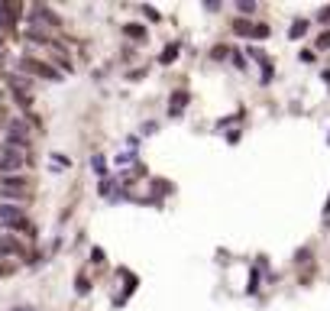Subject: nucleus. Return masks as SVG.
<instances>
[{"label":"nucleus","mask_w":330,"mask_h":311,"mask_svg":"<svg viewBox=\"0 0 330 311\" xmlns=\"http://www.w3.org/2000/svg\"><path fill=\"white\" fill-rule=\"evenodd\" d=\"M253 30H256V23H246V20L233 23V32H240V36H253Z\"/></svg>","instance_id":"obj_10"},{"label":"nucleus","mask_w":330,"mask_h":311,"mask_svg":"<svg viewBox=\"0 0 330 311\" xmlns=\"http://www.w3.org/2000/svg\"><path fill=\"white\" fill-rule=\"evenodd\" d=\"M175 59H178V46H169L162 52V62H175Z\"/></svg>","instance_id":"obj_12"},{"label":"nucleus","mask_w":330,"mask_h":311,"mask_svg":"<svg viewBox=\"0 0 330 311\" xmlns=\"http://www.w3.org/2000/svg\"><path fill=\"white\" fill-rule=\"evenodd\" d=\"M10 146H16V149H26V146H30L26 124H10Z\"/></svg>","instance_id":"obj_6"},{"label":"nucleus","mask_w":330,"mask_h":311,"mask_svg":"<svg viewBox=\"0 0 330 311\" xmlns=\"http://www.w3.org/2000/svg\"><path fill=\"white\" fill-rule=\"evenodd\" d=\"M184 104H188V91H175V94H172V117H178V114H181V107H184Z\"/></svg>","instance_id":"obj_8"},{"label":"nucleus","mask_w":330,"mask_h":311,"mask_svg":"<svg viewBox=\"0 0 330 311\" xmlns=\"http://www.w3.org/2000/svg\"><path fill=\"white\" fill-rule=\"evenodd\" d=\"M91 259L100 266V263H104V249H94V253H91Z\"/></svg>","instance_id":"obj_17"},{"label":"nucleus","mask_w":330,"mask_h":311,"mask_svg":"<svg viewBox=\"0 0 330 311\" xmlns=\"http://www.w3.org/2000/svg\"><path fill=\"white\" fill-rule=\"evenodd\" d=\"M123 32H126V36H130V39H146V30H143V26H139V23H130V26H123Z\"/></svg>","instance_id":"obj_11"},{"label":"nucleus","mask_w":330,"mask_h":311,"mask_svg":"<svg viewBox=\"0 0 330 311\" xmlns=\"http://www.w3.org/2000/svg\"><path fill=\"white\" fill-rule=\"evenodd\" d=\"M227 52H230L227 46H214V52H210V55H214V59H227Z\"/></svg>","instance_id":"obj_14"},{"label":"nucleus","mask_w":330,"mask_h":311,"mask_svg":"<svg viewBox=\"0 0 330 311\" xmlns=\"http://www.w3.org/2000/svg\"><path fill=\"white\" fill-rule=\"evenodd\" d=\"M0 224L7 227H26V218H23V208H16V204H0Z\"/></svg>","instance_id":"obj_4"},{"label":"nucleus","mask_w":330,"mask_h":311,"mask_svg":"<svg viewBox=\"0 0 330 311\" xmlns=\"http://www.w3.org/2000/svg\"><path fill=\"white\" fill-rule=\"evenodd\" d=\"M20 311H30V308H20Z\"/></svg>","instance_id":"obj_19"},{"label":"nucleus","mask_w":330,"mask_h":311,"mask_svg":"<svg viewBox=\"0 0 330 311\" xmlns=\"http://www.w3.org/2000/svg\"><path fill=\"white\" fill-rule=\"evenodd\" d=\"M0 194H16V198H26V194H30L26 175H3V179H0Z\"/></svg>","instance_id":"obj_3"},{"label":"nucleus","mask_w":330,"mask_h":311,"mask_svg":"<svg viewBox=\"0 0 330 311\" xmlns=\"http://www.w3.org/2000/svg\"><path fill=\"white\" fill-rule=\"evenodd\" d=\"M23 165H26L23 149L7 146L3 153H0V172H7V175H20V169H23Z\"/></svg>","instance_id":"obj_2"},{"label":"nucleus","mask_w":330,"mask_h":311,"mask_svg":"<svg viewBox=\"0 0 330 311\" xmlns=\"http://www.w3.org/2000/svg\"><path fill=\"white\" fill-rule=\"evenodd\" d=\"M78 292H81V295L88 292V279H85V276H78Z\"/></svg>","instance_id":"obj_16"},{"label":"nucleus","mask_w":330,"mask_h":311,"mask_svg":"<svg viewBox=\"0 0 330 311\" xmlns=\"http://www.w3.org/2000/svg\"><path fill=\"white\" fill-rule=\"evenodd\" d=\"M91 165H94V169L100 172V175H104V169H107V165H104V159H100V156H94V159H91Z\"/></svg>","instance_id":"obj_15"},{"label":"nucleus","mask_w":330,"mask_h":311,"mask_svg":"<svg viewBox=\"0 0 330 311\" xmlns=\"http://www.w3.org/2000/svg\"><path fill=\"white\" fill-rule=\"evenodd\" d=\"M16 253H20L16 237H0V256H16Z\"/></svg>","instance_id":"obj_7"},{"label":"nucleus","mask_w":330,"mask_h":311,"mask_svg":"<svg viewBox=\"0 0 330 311\" xmlns=\"http://www.w3.org/2000/svg\"><path fill=\"white\" fill-rule=\"evenodd\" d=\"M16 16H20V3H10V0H0V30H13Z\"/></svg>","instance_id":"obj_5"},{"label":"nucleus","mask_w":330,"mask_h":311,"mask_svg":"<svg viewBox=\"0 0 330 311\" xmlns=\"http://www.w3.org/2000/svg\"><path fill=\"white\" fill-rule=\"evenodd\" d=\"M317 20H330V7H324L321 13H317Z\"/></svg>","instance_id":"obj_18"},{"label":"nucleus","mask_w":330,"mask_h":311,"mask_svg":"<svg viewBox=\"0 0 330 311\" xmlns=\"http://www.w3.org/2000/svg\"><path fill=\"white\" fill-rule=\"evenodd\" d=\"M20 68L23 71H30V75H39V78H46V81H61V71L59 68H52V65H46V62H39V59H20Z\"/></svg>","instance_id":"obj_1"},{"label":"nucleus","mask_w":330,"mask_h":311,"mask_svg":"<svg viewBox=\"0 0 330 311\" xmlns=\"http://www.w3.org/2000/svg\"><path fill=\"white\" fill-rule=\"evenodd\" d=\"M307 26H311L307 20H295V23H292V30H288V39H301V36L307 32Z\"/></svg>","instance_id":"obj_9"},{"label":"nucleus","mask_w":330,"mask_h":311,"mask_svg":"<svg viewBox=\"0 0 330 311\" xmlns=\"http://www.w3.org/2000/svg\"><path fill=\"white\" fill-rule=\"evenodd\" d=\"M237 10H240V13H253V10H256V3H253V0H240V3H237Z\"/></svg>","instance_id":"obj_13"}]
</instances>
